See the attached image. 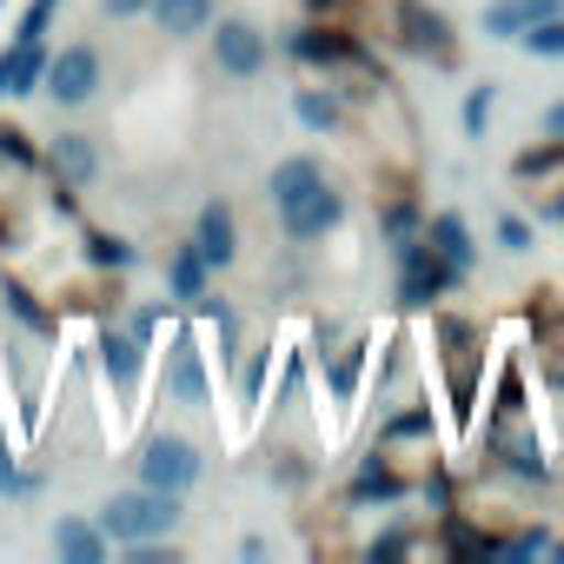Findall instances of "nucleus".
Instances as JSON below:
<instances>
[{
	"label": "nucleus",
	"mask_w": 564,
	"mask_h": 564,
	"mask_svg": "<svg viewBox=\"0 0 564 564\" xmlns=\"http://www.w3.org/2000/svg\"><path fill=\"white\" fill-rule=\"evenodd\" d=\"M180 518H186V505L173 498V491H153V485H133V491H113L107 505H100V531H107V544H147V538H173L180 531Z\"/></svg>",
	"instance_id": "1"
},
{
	"label": "nucleus",
	"mask_w": 564,
	"mask_h": 564,
	"mask_svg": "<svg viewBox=\"0 0 564 564\" xmlns=\"http://www.w3.org/2000/svg\"><path fill=\"white\" fill-rule=\"evenodd\" d=\"M392 252H399V306H412V313H425L432 300H445L465 272H452L432 246H425V232H405V239H392Z\"/></svg>",
	"instance_id": "2"
},
{
	"label": "nucleus",
	"mask_w": 564,
	"mask_h": 564,
	"mask_svg": "<svg viewBox=\"0 0 564 564\" xmlns=\"http://www.w3.org/2000/svg\"><path fill=\"white\" fill-rule=\"evenodd\" d=\"M140 485H153V491H173V498H186L193 485H199V471H206V458H199V445L193 438H180V432H153L147 445H140Z\"/></svg>",
	"instance_id": "3"
},
{
	"label": "nucleus",
	"mask_w": 564,
	"mask_h": 564,
	"mask_svg": "<svg viewBox=\"0 0 564 564\" xmlns=\"http://www.w3.org/2000/svg\"><path fill=\"white\" fill-rule=\"evenodd\" d=\"M213 34V67L219 74H232V80H252L259 67H265V34L246 21V14H226L219 28H206Z\"/></svg>",
	"instance_id": "4"
},
{
	"label": "nucleus",
	"mask_w": 564,
	"mask_h": 564,
	"mask_svg": "<svg viewBox=\"0 0 564 564\" xmlns=\"http://www.w3.org/2000/svg\"><path fill=\"white\" fill-rule=\"evenodd\" d=\"M41 87L54 94V107H87L94 87H100V54H94V47H61V54H47Z\"/></svg>",
	"instance_id": "5"
},
{
	"label": "nucleus",
	"mask_w": 564,
	"mask_h": 564,
	"mask_svg": "<svg viewBox=\"0 0 564 564\" xmlns=\"http://www.w3.org/2000/svg\"><path fill=\"white\" fill-rule=\"evenodd\" d=\"M286 54L300 61V67H366V47L346 34V28H319V21H306L300 34H286Z\"/></svg>",
	"instance_id": "6"
},
{
	"label": "nucleus",
	"mask_w": 564,
	"mask_h": 564,
	"mask_svg": "<svg viewBox=\"0 0 564 564\" xmlns=\"http://www.w3.org/2000/svg\"><path fill=\"white\" fill-rule=\"evenodd\" d=\"M438 346H445V372H452V405L458 412H471V359H478V346H485V333L471 326V319H458V313H438Z\"/></svg>",
	"instance_id": "7"
},
{
	"label": "nucleus",
	"mask_w": 564,
	"mask_h": 564,
	"mask_svg": "<svg viewBox=\"0 0 564 564\" xmlns=\"http://www.w3.org/2000/svg\"><path fill=\"white\" fill-rule=\"evenodd\" d=\"M339 219H346V199L333 193V180H326V186H313L306 199H293L286 213H279V226H286V239H293V246H313V239H326Z\"/></svg>",
	"instance_id": "8"
},
{
	"label": "nucleus",
	"mask_w": 564,
	"mask_h": 564,
	"mask_svg": "<svg viewBox=\"0 0 564 564\" xmlns=\"http://www.w3.org/2000/svg\"><path fill=\"white\" fill-rule=\"evenodd\" d=\"M94 352H100V379H107L120 399H133V392H140V372H147V346H140L133 333H113V326H100Z\"/></svg>",
	"instance_id": "9"
},
{
	"label": "nucleus",
	"mask_w": 564,
	"mask_h": 564,
	"mask_svg": "<svg viewBox=\"0 0 564 564\" xmlns=\"http://www.w3.org/2000/svg\"><path fill=\"white\" fill-rule=\"evenodd\" d=\"M485 445L505 458V471H518V478L544 485V445L518 425V412H498V425H491V438H485Z\"/></svg>",
	"instance_id": "10"
},
{
	"label": "nucleus",
	"mask_w": 564,
	"mask_h": 564,
	"mask_svg": "<svg viewBox=\"0 0 564 564\" xmlns=\"http://www.w3.org/2000/svg\"><path fill=\"white\" fill-rule=\"evenodd\" d=\"M193 246H199L206 265H232V252H239V219H232L226 199H206V206H199V219H193Z\"/></svg>",
	"instance_id": "11"
},
{
	"label": "nucleus",
	"mask_w": 564,
	"mask_h": 564,
	"mask_svg": "<svg viewBox=\"0 0 564 564\" xmlns=\"http://www.w3.org/2000/svg\"><path fill=\"white\" fill-rule=\"evenodd\" d=\"M206 359H199V346H193V333H180L173 339V352H166V399L173 405H206Z\"/></svg>",
	"instance_id": "12"
},
{
	"label": "nucleus",
	"mask_w": 564,
	"mask_h": 564,
	"mask_svg": "<svg viewBox=\"0 0 564 564\" xmlns=\"http://www.w3.org/2000/svg\"><path fill=\"white\" fill-rule=\"evenodd\" d=\"M399 28H405V47L412 54H432V61H452V21L425 0H405L399 8Z\"/></svg>",
	"instance_id": "13"
},
{
	"label": "nucleus",
	"mask_w": 564,
	"mask_h": 564,
	"mask_svg": "<svg viewBox=\"0 0 564 564\" xmlns=\"http://www.w3.org/2000/svg\"><path fill=\"white\" fill-rule=\"evenodd\" d=\"M425 246H432V252H438L452 272H471V259H478L465 213H432V219H425Z\"/></svg>",
	"instance_id": "14"
},
{
	"label": "nucleus",
	"mask_w": 564,
	"mask_h": 564,
	"mask_svg": "<svg viewBox=\"0 0 564 564\" xmlns=\"http://www.w3.org/2000/svg\"><path fill=\"white\" fill-rule=\"evenodd\" d=\"M313 186H326V166L313 160V153H300V160H279L272 166V180H265V199L279 206V213H286L293 199H306Z\"/></svg>",
	"instance_id": "15"
},
{
	"label": "nucleus",
	"mask_w": 564,
	"mask_h": 564,
	"mask_svg": "<svg viewBox=\"0 0 564 564\" xmlns=\"http://www.w3.org/2000/svg\"><path fill=\"white\" fill-rule=\"evenodd\" d=\"M557 0H491L485 8V41H518L531 21H551Z\"/></svg>",
	"instance_id": "16"
},
{
	"label": "nucleus",
	"mask_w": 564,
	"mask_h": 564,
	"mask_svg": "<svg viewBox=\"0 0 564 564\" xmlns=\"http://www.w3.org/2000/svg\"><path fill=\"white\" fill-rule=\"evenodd\" d=\"M47 166H54V180H61V186H87V180H94V166H100V153H94V140H87V133H61V140L47 147Z\"/></svg>",
	"instance_id": "17"
},
{
	"label": "nucleus",
	"mask_w": 564,
	"mask_h": 564,
	"mask_svg": "<svg viewBox=\"0 0 564 564\" xmlns=\"http://www.w3.org/2000/svg\"><path fill=\"white\" fill-rule=\"evenodd\" d=\"M54 551H61L67 564H100V557H107V531H100L94 518H61V524H54Z\"/></svg>",
	"instance_id": "18"
},
{
	"label": "nucleus",
	"mask_w": 564,
	"mask_h": 564,
	"mask_svg": "<svg viewBox=\"0 0 564 564\" xmlns=\"http://www.w3.org/2000/svg\"><path fill=\"white\" fill-rule=\"evenodd\" d=\"M153 21L166 41H193L213 28V0H153Z\"/></svg>",
	"instance_id": "19"
},
{
	"label": "nucleus",
	"mask_w": 564,
	"mask_h": 564,
	"mask_svg": "<svg viewBox=\"0 0 564 564\" xmlns=\"http://www.w3.org/2000/svg\"><path fill=\"white\" fill-rule=\"evenodd\" d=\"M206 272H213V265L199 259L193 239L166 252V286H173V300H193V306H199V300H206Z\"/></svg>",
	"instance_id": "20"
},
{
	"label": "nucleus",
	"mask_w": 564,
	"mask_h": 564,
	"mask_svg": "<svg viewBox=\"0 0 564 564\" xmlns=\"http://www.w3.org/2000/svg\"><path fill=\"white\" fill-rule=\"evenodd\" d=\"M293 113H300V127H306V133H333V127L346 120V113H339V100H333V94H319V87H300V94H293Z\"/></svg>",
	"instance_id": "21"
},
{
	"label": "nucleus",
	"mask_w": 564,
	"mask_h": 564,
	"mask_svg": "<svg viewBox=\"0 0 564 564\" xmlns=\"http://www.w3.org/2000/svg\"><path fill=\"white\" fill-rule=\"evenodd\" d=\"M333 366H326V379H333V399L339 405H352V392H359V372H366V339H352L346 352H326Z\"/></svg>",
	"instance_id": "22"
},
{
	"label": "nucleus",
	"mask_w": 564,
	"mask_h": 564,
	"mask_svg": "<svg viewBox=\"0 0 564 564\" xmlns=\"http://www.w3.org/2000/svg\"><path fill=\"white\" fill-rule=\"evenodd\" d=\"M551 551H557V538H551L544 524H524V531L498 538V557H511V564H524V557H551Z\"/></svg>",
	"instance_id": "23"
},
{
	"label": "nucleus",
	"mask_w": 564,
	"mask_h": 564,
	"mask_svg": "<svg viewBox=\"0 0 564 564\" xmlns=\"http://www.w3.org/2000/svg\"><path fill=\"white\" fill-rule=\"evenodd\" d=\"M518 47L538 54V61H564V21H557V14H551V21H531V28L518 34Z\"/></svg>",
	"instance_id": "24"
},
{
	"label": "nucleus",
	"mask_w": 564,
	"mask_h": 564,
	"mask_svg": "<svg viewBox=\"0 0 564 564\" xmlns=\"http://www.w3.org/2000/svg\"><path fill=\"white\" fill-rule=\"evenodd\" d=\"M34 491H41V478H34V471H21L14 445L0 438V498H34Z\"/></svg>",
	"instance_id": "25"
},
{
	"label": "nucleus",
	"mask_w": 564,
	"mask_h": 564,
	"mask_svg": "<svg viewBox=\"0 0 564 564\" xmlns=\"http://www.w3.org/2000/svg\"><path fill=\"white\" fill-rule=\"evenodd\" d=\"M87 259H94L100 272H127V265H133V246L113 239V232H87Z\"/></svg>",
	"instance_id": "26"
},
{
	"label": "nucleus",
	"mask_w": 564,
	"mask_h": 564,
	"mask_svg": "<svg viewBox=\"0 0 564 564\" xmlns=\"http://www.w3.org/2000/svg\"><path fill=\"white\" fill-rule=\"evenodd\" d=\"M491 107H498V94H491V87H471V94H465V113H458V120H465V140H485Z\"/></svg>",
	"instance_id": "27"
},
{
	"label": "nucleus",
	"mask_w": 564,
	"mask_h": 564,
	"mask_svg": "<svg viewBox=\"0 0 564 564\" xmlns=\"http://www.w3.org/2000/svg\"><path fill=\"white\" fill-rule=\"evenodd\" d=\"M0 166H34V147H28V133L21 127H0Z\"/></svg>",
	"instance_id": "28"
},
{
	"label": "nucleus",
	"mask_w": 564,
	"mask_h": 564,
	"mask_svg": "<svg viewBox=\"0 0 564 564\" xmlns=\"http://www.w3.org/2000/svg\"><path fill=\"white\" fill-rule=\"evenodd\" d=\"M8 306H14V313H21V319L34 326V333H47V326H54V319H47V313L34 306V293H28V286H8Z\"/></svg>",
	"instance_id": "29"
},
{
	"label": "nucleus",
	"mask_w": 564,
	"mask_h": 564,
	"mask_svg": "<svg viewBox=\"0 0 564 564\" xmlns=\"http://www.w3.org/2000/svg\"><path fill=\"white\" fill-rule=\"evenodd\" d=\"M498 239H505V252H524V246H531V226H524L518 213H505V219H498Z\"/></svg>",
	"instance_id": "30"
},
{
	"label": "nucleus",
	"mask_w": 564,
	"mask_h": 564,
	"mask_svg": "<svg viewBox=\"0 0 564 564\" xmlns=\"http://www.w3.org/2000/svg\"><path fill=\"white\" fill-rule=\"evenodd\" d=\"M412 226H419V206H405V199H399V206H386V232H392V239H405Z\"/></svg>",
	"instance_id": "31"
},
{
	"label": "nucleus",
	"mask_w": 564,
	"mask_h": 564,
	"mask_svg": "<svg viewBox=\"0 0 564 564\" xmlns=\"http://www.w3.org/2000/svg\"><path fill=\"white\" fill-rule=\"evenodd\" d=\"M147 8H153V0H100L107 21H133V14H147Z\"/></svg>",
	"instance_id": "32"
},
{
	"label": "nucleus",
	"mask_w": 564,
	"mask_h": 564,
	"mask_svg": "<svg viewBox=\"0 0 564 564\" xmlns=\"http://www.w3.org/2000/svg\"><path fill=\"white\" fill-rule=\"evenodd\" d=\"M551 399H564V346H551Z\"/></svg>",
	"instance_id": "33"
},
{
	"label": "nucleus",
	"mask_w": 564,
	"mask_h": 564,
	"mask_svg": "<svg viewBox=\"0 0 564 564\" xmlns=\"http://www.w3.org/2000/svg\"><path fill=\"white\" fill-rule=\"evenodd\" d=\"M544 133H551V140H564V100H551V107H544Z\"/></svg>",
	"instance_id": "34"
},
{
	"label": "nucleus",
	"mask_w": 564,
	"mask_h": 564,
	"mask_svg": "<svg viewBox=\"0 0 564 564\" xmlns=\"http://www.w3.org/2000/svg\"><path fill=\"white\" fill-rule=\"evenodd\" d=\"M339 8H346V0H306V14H326V21H333Z\"/></svg>",
	"instance_id": "35"
},
{
	"label": "nucleus",
	"mask_w": 564,
	"mask_h": 564,
	"mask_svg": "<svg viewBox=\"0 0 564 564\" xmlns=\"http://www.w3.org/2000/svg\"><path fill=\"white\" fill-rule=\"evenodd\" d=\"M551 213H557V219H564V186H557V199H551Z\"/></svg>",
	"instance_id": "36"
}]
</instances>
